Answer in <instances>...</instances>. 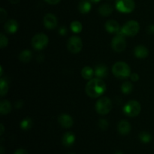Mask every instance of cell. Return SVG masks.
<instances>
[{
	"mask_svg": "<svg viewBox=\"0 0 154 154\" xmlns=\"http://www.w3.org/2000/svg\"><path fill=\"white\" fill-rule=\"evenodd\" d=\"M69 154H75V153H69Z\"/></svg>",
	"mask_w": 154,
	"mask_h": 154,
	"instance_id": "obj_40",
	"label": "cell"
},
{
	"mask_svg": "<svg viewBox=\"0 0 154 154\" xmlns=\"http://www.w3.org/2000/svg\"><path fill=\"white\" fill-rule=\"evenodd\" d=\"M133 90V85L129 81L124 82L121 86V90L124 94H129Z\"/></svg>",
	"mask_w": 154,
	"mask_h": 154,
	"instance_id": "obj_25",
	"label": "cell"
},
{
	"mask_svg": "<svg viewBox=\"0 0 154 154\" xmlns=\"http://www.w3.org/2000/svg\"><path fill=\"white\" fill-rule=\"evenodd\" d=\"M125 35L120 34V33H117L115 36L112 38L111 41V47H112L113 50L117 53L123 52L126 47V42L125 40Z\"/></svg>",
	"mask_w": 154,
	"mask_h": 154,
	"instance_id": "obj_9",
	"label": "cell"
},
{
	"mask_svg": "<svg viewBox=\"0 0 154 154\" xmlns=\"http://www.w3.org/2000/svg\"><path fill=\"white\" fill-rule=\"evenodd\" d=\"M20 60L23 63H29L32 58V54L29 50H24L20 52L19 55Z\"/></svg>",
	"mask_w": 154,
	"mask_h": 154,
	"instance_id": "obj_22",
	"label": "cell"
},
{
	"mask_svg": "<svg viewBox=\"0 0 154 154\" xmlns=\"http://www.w3.org/2000/svg\"><path fill=\"white\" fill-rule=\"evenodd\" d=\"M8 44V38L3 33H1V35H0V46H1V48H5Z\"/></svg>",
	"mask_w": 154,
	"mask_h": 154,
	"instance_id": "obj_28",
	"label": "cell"
},
{
	"mask_svg": "<svg viewBox=\"0 0 154 154\" xmlns=\"http://www.w3.org/2000/svg\"><path fill=\"white\" fill-rule=\"evenodd\" d=\"M113 12V7L110 4H102L99 8V13L102 16L108 17L111 15Z\"/></svg>",
	"mask_w": 154,
	"mask_h": 154,
	"instance_id": "obj_19",
	"label": "cell"
},
{
	"mask_svg": "<svg viewBox=\"0 0 154 154\" xmlns=\"http://www.w3.org/2000/svg\"><path fill=\"white\" fill-rule=\"evenodd\" d=\"M14 154H29V153L26 150L20 148V149H18V150H17Z\"/></svg>",
	"mask_w": 154,
	"mask_h": 154,
	"instance_id": "obj_32",
	"label": "cell"
},
{
	"mask_svg": "<svg viewBox=\"0 0 154 154\" xmlns=\"http://www.w3.org/2000/svg\"><path fill=\"white\" fill-rule=\"evenodd\" d=\"M32 126V119L29 118V117H26V118L23 119L20 123V128L23 130H29V129H31Z\"/></svg>",
	"mask_w": 154,
	"mask_h": 154,
	"instance_id": "obj_24",
	"label": "cell"
},
{
	"mask_svg": "<svg viewBox=\"0 0 154 154\" xmlns=\"http://www.w3.org/2000/svg\"><path fill=\"white\" fill-rule=\"evenodd\" d=\"M117 130H118L119 133H120L121 135H128L131 131L130 123L128 121H126V120H121V121L118 123Z\"/></svg>",
	"mask_w": 154,
	"mask_h": 154,
	"instance_id": "obj_14",
	"label": "cell"
},
{
	"mask_svg": "<svg viewBox=\"0 0 154 154\" xmlns=\"http://www.w3.org/2000/svg\"><path fill=\"white\" fill-rule=\"evenodd\" d=\"M0 127H1V132H0V135H2L3 133H4V132H5V128H4V126H3L2 123H1V124H0Z\"/></svg>",
	"mask_w": 154,
	"mask_h": 154,
	"instance_id": "obj_36",
	"label": "cell"
},
{
	"mask_svg": "<svg viewBox=\"0 0 154 154\" xmlns=\"http://www.w3.org/2000/svg\"><path fill=\"white\" fill-rule=\"evenodd\" d=\"M140 30V26L137 21L129 20L123 25L117 33L126 36H135L138 34Z\"/></svg>",
	"mask_w": 154,
	"mask_h": 154,
	"instance_id": "obj_3",
	"label": "cell"
},
{
	"mask_svg": "<svg viewBox=\"0 0 154 154\" xmlns=\"http://www.w3.org/2000/svg\"><path fill=\"white\" fill-rule=\"evenodd\" d=\"M95 75L97 78H105L108 75V69L105 65H98L95 69Z\"/></svg>",
	"mask_w": 154,
	"mask_h": 154,
	"instance_id": "obj_20",
	"label": "cell"
},
{
	"mask_svg": "<svg viewBox=\"0 0 154 154\" xmlns=\"http://www.w3.org/2000/svg\"><path fill=\"white\" fill-rule=\"evenodd\" d=\"M91 2L90 0H81L78 5V9L82 14H87L91 10Z\"/></svg>",
	"mask_w": 154,
	"mask_h": 154,
	"instance_id": "obj_17",
	"label": "cell"
},
{
	"mask_svg": "<svg viewBox=\"0 0 154 154\" xmlns=\"http://www.w3.org/2000/svg\"><path fill=\"white\" fill-rule=\"evenodd\" d=\"M148 30L150 33H154V25H151L150 26H149Z\"/></svg>",
	"mask_w": 154,
	"mask_h": 154,
	"instance_id": "obj_35",
	"label": "cell"
},
{
	"mask_svg": "<svg viewBox=\"0 0 154 154\" xmlns=\"http://www.w3.org/2000/svg\"><path fill=\"white\" fill-rule=\"evenodd\" d=\"M98 125H99V127L102 130H106L108 128L109 123H108V122L106 120H105V119H101L99 121Z\"/></svg>",
	"mask_w": 154,
	"mask_h": 154,
	"instance_id": "obj_29",
	"label": "cell"
},
{
	"mask_svg": "<svg viewBox=\"0 0 154 154\" xmlns=\"http://www.w3.org/2000/svg\"><path fill=\"white\" fill-rule=\"evenodd\" d=\"M45 1L50 5H57L58 4L61 0H45Z\"/></svg>",
	"mask_w": 154,
	"mask_h": 154,
	"instance_id": "obj_33",
	"label": "cell"
},
{
	"mask_svg": "<svg viewBox=\"0 0 154 154\" xmlns=\"http://www.w3.org/2000/svg\"><path fill=\"white\" fill-rule=\"evenodd\" d=\"M86 93L91 98H98L106 90V84L101 78H92L86 85Z\"/></svg>",
	"mask_w": 154,
	"mask_h": 154,
	"instance_id": "obj_1",
	"label": "cell"
},
{
	"mask_svg": "<svg viewBox=\"0 0 154 154\" xmlns=\"http://www.w3.org/2000/svg\"><path fill=\"white\" fill-rule=\"evenodd\" d=\"M58 122L61 125V126H63V128H66V129L72 127L74 123L72 117L66 114H60L58 117Z\"/></svg>",
	"mask_w": 154,
	"mask_h": 154,
	"instance_id": "obj_11",
	"label": "cell"
},
{
	"mask_svg": "<svg viewBox=\"0 0 154 154\" xmlns=\"http://www.w3.org/2000/svg\"><path fill=\"white\" fill-rule=\"evenodd\" d=\"M3 153H4V149H3L2 146H1V153H0V154H3Z\"/></svg>",
	"mask_w": 154,
	"mask_h": 154,
	"instance_id": "obj_38",
	"label": "cell"
},
{
	"mask_svg": "<svg viewBox=\"0 0 154 154\" xmlns=\"http://www.w3.org/2000/svg\"><path fill=\"white\" fill-rule=\"evenodd\" d=\"M4 29L8 34H14L18 29V23L15 20H8L5 23Z\"/></svg>",
	"mask_w": 154,
	"mask_h": 154,
	"instance_id": "obj_12",
	"label": "cell"
},
{
	"mask_svg": "<svg viewBox=\"0 0 154 154\" xmlns=\"http://www.w3.org/2000/svg\"><path fill=\"white\" fill-rule=\"evenodd\" d=\"M9 89L8 82L5 79L2 78L0 80V94L1 96H4L8 93Z\"/></svg>",
	"mask_w": 154,
	"mask_h": 154,
	"instance_id": "obj_23",
	"label": "cell"
},
{
	"mask_svg": "<svg viewBox=\"0 0 154 154\" xmlns=\"http://www.w3.org/2000/svg\"><path fill=\"white\" fill-rule=\"evenodd\" d=\"M59 32H60V34L61 35H65L67 33V29H66L64 26H62L61 28L60 29V30H59Z\"/></svg>",
	"mask_w": 154,
	"mask_h": 154,
	"instance_id": "obj_34",
	"label": "cell"
},
{
	"mask_svg": "<svg viewBox=\"0 0 154 154\" xmlns=\"http://www.w3.org/2000/svg\"><path fill=\"white\" fill-rule=\"evenodd\" d=\"M70 28L72 29V31L75 33H80L82 31V24L81 23V22L79 21H73V22L71 23Z\"/></svg>",
	"mask_w": 154,
	"mask_h": 154,
	"instance_id": "obj_26",
	"label": "cell"
},
{
	"mask_svg": "<svg viewBox=\"0 0 154 154\" xmlns=\"http://www.w3.org/2000/svg\"><path fill=\"white\" fill-rule=\"evenodd\" d=\"M105 29L110 33H117L120 31V25L117 21L114 20H109L105 23Z\"/></svg>",
	"mask_w": 154,
	"mask_h": 154,
	"instance_id": "obj_13",
	"label": "cell"
},
{
	"mask_svg": "<svg viewBox=\"0 0 154 154\" xmlns=\"http://www.w3.org/2000/svg\"><path fill=\"white\" fill-rule=\"evenodd\" d=\"M139 138L143 143H149L152 140V136L148 132H142L141 133H140Z\"/></svg>",
	"mask_w": 154,
	"mask_h": 154,
	"instance_id": "obj_27",
	"label": "cell"
},
{
	"mask_svg": "<svg viewBox=\"0 0 154 154\" xmlns=\"http://www.w3.org/2000/svg\"><path fill=\"white\" fill-rule=\"evenodd\" d=\"M95 75V71L90 66H85L81 71V75L86 80H91Z\"/></svg>",
	"mask_w": 154,
	"mask_h": 154,
	"instance_id": "obj_21",
	"label": "cell"
},
{
	"mask_svg": "<svg viewBox=\"0 0 154 154\" xmlns=\"http://www.w3.org/2000/svg\"><path fill=\"white\" fill-rule=\"evenodd\" d=\"M112 72L117 78L124 79L131 75V69L127 63L124 62H117L113 66Z\"/></svg>",
	"mask_w": 154,
	"mask_h": 154,
	"instance_id": "obj_2",
	"label": "cell"
},
{
	"mask_svg": "<svg viewBox=\"0 0 154 154\" xmlns=\"http://www.w3.org/2000/svg\"><path fill=\"white\" fill-rule=\"evenodd\" d=\"M67 48L72 54H78L83 48V42L80 37L77 35L69 38L67 42Z\"/></svg>",
	"mask_w": 154,
	"mask_h": 154,
	"instance_id": "obj_8",
	"label": "cell"
},
{
	"mask_svg": "<svg viewBox=\"0 0 154 154\" xmlns=\"http://www.w3.org/2000/svg\"><path fill=\"white\" fill-rule=\"evenodd\" d=\"M49 42V38L45 33L36 34L32 39V45L35 50L41 51L47 47Z\"/></svg>",
	"mask_w": 154,
	"mask_h": 154,
	"instance_id": "obj_7",
	"label": "cell"
},
{
	"mask_svg": "<svg viewBox=\"0 0 154 154\" xmlns=\"http://www.w3.org/2000/svg\"><path fill=\"white\" fill-rule=\"evenodd\" d=\"M134 54L137 58L144 59L148 56L149 51L148 49L144 45H138V46L135 47Z\"/></svg>",
	"mask_w": 154,
	"mask_h": 154,
	"instance_id": "obj_16",
	"label": "cell"
},
{
	"mask_svg": "<svg viewBox=\"0 0 154 154\" xmlns=\"http://www.w3.org/2000/svg\"><path fill=\"white\" fill-rule=\"evenodd\" d=\"M44 25L48 29H54L57 26V19L54 14L48 13L44 17Z\"/></svg>",
	"mask_w": 154,
	"mask_h": 154,
	"instance_id": "obj_10",
	"label": "cell"
},
{
	"mask_svg": "<svg viewBox=\"0 0 154 154\" xmlns=\"http://www.w3.org/2000/svg\"><path fill=\"white\" fill-rule=\"evenodd\" d=\"M115 8L121 13L129 14L134 11L135 3L134 0H116Z\"/></svg>",
	"mask_w": 154,
	"mask_h": 154,
	"instance_id": "obj_6",
	"label": "cell"
},
{
	"mask_svg": "<svg viewBox=\"0 0 154 154\" xmlns=\"http://www.w3.org/2000/svg\"><path fill=\"white\" fill-rule=\"evenodd\" d=\"M75 141V135L72 132H68L63 135L62 142L65 147H69L74 144Z\"/></svg>",
	"mask_w": 154,
	"mask_h": 154,
	"instance_id": "obj_15",
	"label": "cell"
},
{
	"mask_svg": "<svg viewBox=\"0 0 154 154\" xmlns=\"http://www.w3.org/2000/svg\"><path fill=\"white\" fill-rule=\"evenodd\" d=\"M0 15H1V21L3 22L5 20V19L6 18V17H7V12L2 8H0Z\"/></svg>",
	"mask_w": 154,
	"mask_h": 154,
	"instance_id": "obj_30",
	"label": "cell"
},
{
	"mask_svg": "<svg viewBox=\"0 0 154 154\" xmlns=\"http://www.w3.org/2000/svg\"><path fill=\"white\" fill-rule=\"evenodd\" d=\"M91 2H93V3H97L99 2H100V0H90Z\"/></svg>",
	"mask_w": 154,
	"mask_h": 154,
	"instance_id": "obj_37",
	"label": "cell"
},
{
	"mask_svg": "<svg viewBox=\"0 0 154 154\" xmlns=\"http://www.w3.org/2000/svg\"><path fill=\"white\" fill-rule=\"evenodd\" d=\"M130 78L132 81H138L139 80V75L136 73H132L130 75Z\"/></svg>",
	"mask_w": 154,
	"mask_h": 154,
	"instance_id": "obj_31",
	"label": "cell"
},
{
	"mask_svg": "<svg viewBox=\"0 0 154 154\" xmlns=\"http://www.w3.org/2000/svg\"><path fill=\"white\" fill-rule=\"evenodd\" d=\"M12 107L10 102L8 100H2L0 102V114L2 115H7L11 111Z\"/></svg>",
	"mask_w": 154,
	"mask_h": 154,
	"instance_id": "obj_18",
	"label": "cell"
},
{
	"mask_svg": "<svg viewBox=\"0 0 154 154\" xmlns=\"http://www.w3.org/2000/svg\"><path fill=\"white\" fill-rule=\"evenodd\" d=\"M114 154H123V153H122L121 151H117V152H115V153H114Z\"/></svg>",
	"mask_w": 154,
	"mask_h": 154,
	"instance_id": "obj_39",
	"label": "cell"
},
{
	"mask_svg": "<svg viewBox=\"0 0 154 154\" xmlns=\"http://www.w3.org/2000/svg\"><path fill=\"white\" fill-rule=\"evenodd\" d=\"M141 105L136 100H130L125 105L123 108V112L126 115L130 117L138 116L141 112Z\"/></svg>",
	"mask_w": 154,
	"mask_h": 154,
	"instance_id": "obj_5",
	"label": "cell"
},
{
	"mask_svg": "<svg viewBox=\"0 0 154 154\" xmlns=\"http://www.w3.org/2000/svg\"><path fill=\"white\" fill-rule=\"evenodd\" d=\"M112 102L108 97H102L96 104V110L101 115L108 114L112 109Z\"/></svg>",
	"mask_w": 154,
	"mask_h": 154,
	"instance_id": "obj_4",
	"label": "cell"
}]
</instances>
